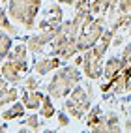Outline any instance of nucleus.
<instances>
[{
  "mask_svg": "<svg viewBox=\"0 0 131 133\" xmlns=\"http://www.w3.org/2000/svg\"><path fill=\"white\" fill-rule=\"evenodd\" d=\"M81 83V71L77 66H62L47 84V94L52 99H64L71 94V90Z\"/></svg>",
  "mask_w": 131,
  "mask_h": 133,
  "instance_id": "1",
  "label": "nucleus"
},
{
  "mask_svg": "<svg viewBox=\"0 0 131 133\" xmlns=\"http://www.w3.org/2000/svg\"><path fill=\"white\" fill-rule=\"evenodd\" d=\"M43 0H8V17L24 30H32L36 26V17L41 10Z\"/></svg>",
  "mask_w": 131,
  "mask_h": 133,
  "instance_id": "2",
  "label": "nucleus"
},
{
  "mask_svg": "<svg viewBox=\"0 0 131 133\" xmlns=\"http://www.w3.org/2000/svg\"><path fill=\"white\" fill-rule=\"evenodd\" d=\"M105 24H107V19H105V15H98L94 17V21L86 26V28L79 34L77 38V47H79V52H84L92 49L95 43L99 41L101 34L105 32Z\"/></svg>",
  "mask_w": 131,
  "mask_h": 133,
  "instance_id": "3",
  "label": "nucleus"
},
{
  "mask_svg": "<svg viewBox=\"0 0 131 133\" xmlns=\"http://www.w3.org/2000/svg\"><path fill=\"white\" fill-rule=\"evenodd\" d=\"M81 56H82V64H81V68H82L84 77L90 79V81L101 79V77H103V69H105V62L99 60V58H94L92 49L81 52Z\"/></svg>",
  "mask_w": 131,
  "mask_h": 133,
  "instance_id": "4",
  "label": "nucleus"
},
{
  "mask_svg": "<svg viewBox=\"0 0 131 133\" xmlns=\"http://www.w3.org/2000/svg\"><path fill=\"white\" fill-rule=\"evenodd\" d=\"M67 97H69V99H71L73 103H77L84 112H88L90 107H92V86H90V84H88V86H81V84H77Z\"/></svg>",
  "mask_w": 131,
  "mask_h": 133,
  "instance_id": "5",
  "label": "nucleus"
},
{
  "mask_svg": "<svg viewBox=\"0 0 131 133\" xmlns=\"http://www.w3.org/2000/svg\"><path fill=\"white\" fill-rule=\"evenodd\" d=\"M0 75H2L10 84H15V86L24 79V77H23L24 73L21 71V68L17 66L13 60H10V58H6V60L2 62V66H0Z\"/></svg>",
  "mask_w": 131,
  "mask_h": 133,
  "instance_id": "6",
  "label": "nucleus"
},
{
  "mask_svg": "<svg viewBox=\"0 0 131 133\" xmlns=\"http://www.w3.org/2000/svg\"><path fill=\"white\" fill-rule=\"evenodd\" d=\"M62 58H58V56H43V58H39L36 64H34V71H36L38 75H47V73H51V71H54V69H58V68H62Z\"/></svg>",
  "mask_w": 131,
  "mask_h": 133,
  "instance_id": "7",
  "label": "nucleus"
},
{
  "mask_svg": "<svg viewBox=\"0 0 131 133\" xmlns=\"http://www.w3.org/2000/svg\"><path fill=\"white\" fill-rule=\"evenodd\" d=\"M122 69H124V60L122 56H111L105 62V69H103V77L105 81H112Z\"/></svg>",
  "mask_w": 131,
  "mask_h": 133,
  "instance_id": "8",
  "label": "nucleus"
},
{
  "mask_svg": "<svg viewBox=\"0 0 131 133\" xmlns=\"http://www.w3.org/2000/svg\"><path fill=\"white\" fill-rule=\"evenodd\" d=\"M43 96L39 90H34V92H28V90H23V97L21 101L24 103L26 111H39L41 107V101H43Z\"/></svg>",
  "mask_w": 131,
  "mask_h": 133,
  "instance_id": "9",
  "label": "nucleus"
},
{
  "mask_svg": "<svg viewBox=\"0 0 131 133\" xmlns=\"http://www.w3.org/2000/svg\"><path fill=\"white\" fill-rule=\"evenodd\" d=\"M24 112H26V107H24V103L21 101H15V103H10V109H4L2 111V118L6 122H11V120H19L24 116Z\"/></svg>",
  "mask_w": 131,
  "mask_h": 133,
  "instance_id": "10",
  "label": "nucleus"
},
{
  "mask_svg": "<svg viewBox=\"0 0 131 133\" xmlns=\"http://www.w3.org/2000/svg\"><path fill=\"white\" fill-rule=\"evenodd\" d=\"M28 47H26V43H17V45L11 47L10 55H8V58L17 62V64H28Z\"/></svg>",
  "mask_w": 131,
  "mask_h": 133,
  "instance_id": "11",
  "label": "nucleus"
},
{
  "mask_svg": "<svg viewBox=\"0 0 131 133\" xmlns=\"http://www.w3.org/2000/svg\"><path fill=\"white\" fill-rule=\"evenodd\" d=\"M127 83H129V75H127L126 71H120L114 79H112L111 94H112V96H122L124 92H127Z\"/></svg>",
  "mask_w": 131,
  "mask_h": 133,
  "instance_id": "12",
  "label": "nucleus"
},
{
  "mask_svg": "<svg viewBox=\"0 0 131 133\" xmlns=\"http://www.w3.org/2000/svg\"><path fill=\"white\" fill-rule=\"evenodd\" d=\"M131 24V13H118L114 19H111V30H127Z\"/></svg>",
  "mask_w": 131,
  "mask_h": 133,
  "instance_id": "13",
  "label": "nucleus"
},
{
  "mask_svg": "<svg viewBox=\"0 0 131 133\" xmlns=\"http://www.w3.org/2000/svg\"><path fill=\"white\" fill-rule=\"evenodd\" d=\"M84 118H86V128L92 129L94 126H98V124L105 118V112H103L101 107H94V109H90L88 112H86Z\"/></svg>",
  "mask_w": 131,
  "mask_h": 133,
  "instance_id": "14",
  "label": "nucleus"
},
{
  "mask_svg": "<svg viewBox=\"0 0 131 133\" xmlns=\"http://www.w3.org/2000/svg\"><path fill=\"white\" fill-rule=\"evenodd\" d=\"M13 47V39H11V34L4 32L2 28H0V58H8V55H10V51Z\"/></svg>",
  "mask_w": 131,
  "mask_h": 133,
  "instance_id": "15",
  "label": "nucleus"
},
{
  "mask_svg": "<svg viewBox=\"0 0 131 133\" xmlns=\"http://www.w3.org/2000/svg\"><path fill=\"white\" fill-rule=\"evenodd\" d=\"M56 114V109H54V105H52V97L47 94V96H43V101H41V107H39V116L41 118H52Z\"/></svg>",
  "mask_w": 131,
  "mask_h": 133,
  "instance_id": "16",
  "label": "nucleus"
},
{
  "mask_svg": "<svg viewBox=\"0 0 131 133\" xmlns=\"http://www.w3.org/2000/svg\"><path fill=\"white\" fill-rule=\"evenodd\" d=\"M64 111H66L71 118H77V120H81V118H84V116H86V112H84L81 107H79L77 103H73L71 99H69V97H67L66 103H64Z\"/></svg>",
  "mask_w": 131,
  "mask_h": 133,
  "instance_id": "17",
  "label": "nucleus"
},
{
  "mask_svg": "<svg viewBox=\"0 0 131 133\" xmlns=\"http://www.w3.org/2000/svg\"><path fill=\"white\" fill-rule=\"evenodd\" d=\"M26 47H28V51L32 55H39V52H43V49H45V43L41 41V38L38 34H34V36H30L26 39Z\"/></svg>",
  "mask_w": 131,
  "mask_h": 133,
  "instance_id": "18",
  "label": "nucleus"
},
{
  "mask_svg": "<svg viewBox=\"0 0 131 133\" xmlns=\"http://www.w3.org/2000/svg\"><path fill=\"white\" fill-rule=\"evenodd\" d=\"M4 105H10V83L0 75V111Z\"/></svg>",
  "mask_w": 131,
  "mask_h": 133,
  "instance_id": "19",
  "label": "nucleus"
},
{
  "mask_svg": "<svg viewBox=\"0 0 131 133\" xmlns=\"http://www.w3.org/2000/svg\"><path fill=\"white\" fill-rule=\"evenodd\" d=\"M23 126H26L30 131H39L41 129V120L38 114H30V116H26L23 120Z\"/></svg>",
  "mask_w": 131,
  "mask_h": 133,
  "instance_id": "20",
  "label": "nucleus"
},
{
  "mask_svg": "<svg viewBox=\"0 0 131 133\" xmlns=\"http://www.w3.org/2000/svg\"><path fill=\"white\" fill-rule=\"evenodd\" d=\"M45 17H54V19H64V13H62V6H60V2L56 4H51L47 8V13Z\"/></svg>",
  "mask_w": 131,
  "mask_h": 133,
  "instance_id": "21",
  "label": "nucleus"
},
{
  "mask_svg": "<svg viewBox=\"0 0 131 133\" xmlns=\"http://www.w3.org/2000/svg\"><path fill=\"white\" fill-rule=\"evenodd\" d=\"M23 83H24V90H28V92H34V90L39 88V79L38 77H26V79H23Z\"/></svg>",
  "mask_w": 131,
  "mask_h": 133,
  "instance_id": "22",
  "label": "nucleus"
},
{
  "mask_svg": "<svg viewBox=\"0 0 131 133\" xmlns=\"http://www.w3.org/2000/svg\"><path fill=\"white\" fill-rule=\"evenodd\" d=\"M0 28H2L4 32H8V34H17V28L11 24V21L8 19V15H4L2 19H0Z\"/></svg>",
  "mask_w": 131,
  "mask_h": 133,
  "instance_id": "23",
  "label": "nucleus"
},
{
  "mask_svg": "<svg viewBox=\"0 0 131 133\" xmlns=\"http://www.w3.org/2000/svg\"><path fill=\"white\" fill-rule=\"evenodd\" d=\"M56 116H58V124H60V128H67L69 126V114L66 112V111H60V112H56Z\"/></svg>",
  "mask_w": 131,
  "mask_h": 133,
  "instance_id": "24",
  "label": "nucleus"
},
{
  "mask_svg": "<svg viewBox=\"0 0 131 133\" xmlns=\"http://www.w3.org/2000/svg\"><path fill=\"white\" fill-rule=\"evenodd\" d=\"M118 13H131V0H118Z\"/></svg>",
  "mask_w": 131,
  "mask_h": 133,
  "instance_id": "25",
  "label": "nucleus"
},
{
  "mask_svg": "<svg viewBox=\"0 0 131 133\" xmlns=\"http://www.w3.org/2000/svg\"><path fill=\"white\" fill-rule=\"evenodd\" d=\"M122 41H124V34H122V30L114 32V38H112V47H120Z\"/></svg>",
  "mask_w": 131,
  "mask_h": 133,
  "instance_id": "26",
  "label": "nucleus"
},
{
  "mask_svg": "<svg viewBox=\"0 0 131 133\" xmlns=\"http://www.w3.org/2000/svg\"><path fill=\"white\" fill-rule=\"evenodd\" d=\"M122 58H124V60H131V41L124 47V51H122Z\"/></svg>",
  "mask_w": 131,
  "mask_h": 133,
  "instance_id": "27",
  "label": "nucleus"
},
{
  "mask_svg": "<svg viewBox=\"0 0 131 133\" xmlns=\"http://www.w3.org/2000/svg\"><path fill=\"white\" fill-rule=\"evenodd\" d=\"M122 128H124V131H131V120H126Z\"/></svg>",
  "mask_w": 131,
  "mask_h": 133,
  "instance_id": "28",
  "label": "nucleus"
},
{
  "mask_svg": "<svg viewBox=\"0 0 131 133\" xmlns=\"http://www.w3.org/2000/svg\"><path fill=\"white\" fill-rule=\"evenodd\" d=\"M56 2H60V4H75L77 0H56Z\"/></svg>",
  "mask_w": 131,
  "mask_h": 133,
  "instance_id": "29",
  "label": "nucleus"
},
{
  "mask_svg": "<svg viewBox=\"0 0 131 133\" xmlns=\"http://www.w3.org/2000/svg\"><path fill=\"white\" fill-rule=\"evenodd\" d=\"M4 15H8V11L4 10V8H0V19H2V17H4Z\"/></svg>",
  "mask_w": 131,
  "mask_h": 133,
  "instance_id": "30",
  "label": "nucleus"
},
{
  "mask_svg": "<svg viewBox=\"0 0 131 133\" xmlns=\"http://www.w3.org/2000/svg\"><path fill=\"white\" fill-rule=\"evenodd\" d=\"M127 92L131 94V79H129V83H127Z\"/></svg>",
  "mask_w": 131,
  "mask_h": 133,
  "instance_id": "31",
  "label": "nucleus"
},
{
  "mask_svg": "<svg viewBox=\"0 0 131 133\" xmlns=\"http://www.w3.org/2000/svg\"><path fill=\"white\" fill-rule=\"evenodd\" d=\"M6 129H8V128L4 126V124H0V131H6Z\"/></svg>",
  "mask_w": 131,
  "mask_h": 133,
  "instance_id": "32",
  "label": "nucleus"
},
{
  "mask_svg": "<svg viewBox=\"0 0 131 133\" xmlns=\"http://www.w3.org/2000/svg\"><path fill=\"white\" fill-rule=\"evenodd\" d=\"M127 36L131 38V24H129V28H127Z\"/></svg>",
  "mask_w": 131,
  "mask_h": 133,
  "instance_id": "33",
  "label": "nucleus"
},
{
  "mask_svg": "<svg viewBox=\"0 0 131 133\" xmlns=\"http://www.w3.org/2000/svg\"><path fill=\"white\" fill-rule=\"evenodd\" d=\"M0 2H6V4H8V0H0Z\"/></svg>",
  "mask_w": 131,
  "mask_h": 133,
  "instance_id": "34",
  "label": "nucleus"
}]
</instances>
